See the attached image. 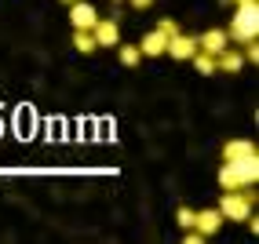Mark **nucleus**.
<instances>
[{
  "instance_id": "obj_2",
  "label": "nucleus",
  "mask_w": 259,
  "mask_h": 244,
  "mask_svg": "<svg viewBox=\"0 0 259 244\" xmlns=\"http://www.w3.org/2000/svg\"><path fill=\"white\" fill-rule=\"evenodd\" d=\"M219 215L230 219V222H245L252 215V189H223Z\"/></svg>"
},
{
  "instance_id": "obj_12",
  "label": "nucleus",
  "mask_w": 259,
  "mask_h": 244,
  "mask_svg": "<svg viewBox=\"0 0 259 244\" xmlns=\"http://www.w3.org/2000/svg\"><path fill=\"white\" fill-rule=\"evenodd\" d=\"M190 62H194V69H197V73L201 77H212L215 73V55H208V51H194V59H190Z\"/></svg>"
},
{
  "instance_id": "obj_8",
  "label": "nucleus",
  "mask_w": 259,
  "mask_h": 244,
  "mask_svg": "<svg viewBox=\"0 0 259 244\" xmlns=\"http://www.w3.org/2000/svg\"><path fill=\"white\" fill-rule=\"evenodd\" d=\"M164 47H168V37L161 29H150L146 37L139 40V51H143V59H161L164 55Z\"/></svg>"
},
{
  "instance_id": "obj_20",
  "label": "nucleus",
  "mask_w": 259,
  "mask_h": 244,
  "mask_svg": "<svg viewBox=\"0 0 259 244\" xmlns=\"http://www.w3.org/2000/svg\"><path fill=\"white\" fill-rule=\"evenodd\" d=\"M227 4H252V0H227Z\"/></svg>"
},
{
  "instance_id": "obj_19",
  "label": "nucleus",
  "mask_w": 259,
  "mask_h": 244,
  "mask_svg": "<svg viewBox=\"0 0 259 244\" xmlns=\"http://www.w3.org/2000/svg\"><path fill=\"white\" fill-rule=\"evenodd\" d=\"M132 4V11H146V8H153V0H128Z\"/></svg>"
},
{
  "instance_id": "obj_16",
  "label": "nucleus",
  "mask_w": 259,
  "mask_h": 244,
  "mask_svg": "<svg viewBox=\"0 0 259 244\" xmlns=\"http://www.w3.org/2000/svg\"><path fill=\"white\" fill-rule=\"evenodd\" d=\"M153 29H161L164 37H176V33H179V22H176V19H157V26H153Z\"/></svg>"
},
{
  "instance_id": "obj_10",
  "label": "nucleus",
  "mask_w": 259,
  "mask_h": 244,
  "mask_svg": "<svg viewBox=\"0 0 259 244\" xmlns=\"http://www.w3.org/2000/svg\"><path fill=\"white\" fill-rule=\"evenodd\" d=\"M241 66H245V55H241L237 47H223L219 55H215V69H223V73H241Z\"/></svg>"
},
{
  "instance_id": "obj_4",
  "label": "nucleus",
  "mask_w": 259,
  "mask_h": 244,
  "mask_svg": "<svg viewBox=\"0 0 259 244\" xmlns=\"http://www.w3.org/2000/svg\"><path fill=\"white\" fill-rule=\"evenodd\" d=\"M219 226H223L219 208H204V212H194V226H190V230H197L201 237H215Z\"/></svg>"
},
{
  "instance_id": "obj_3",
  "label": "nucleus",
  "mask_w": 259,
  "mask_h": 244,
  "mask_svg": "<svg viewBox=\"0 0 259 244\" xmlns=\"http://www.w3.org/2000/svg\"><path fill=\"white\" fill-rule=\"evenodd\" d=\"M194 51H197V37H186V33L179 29L176 37H168V47H164V55L179 59V62H190V59H194Z\"/></svg>"
},
{
  "instance_id": "obj_11",
  "label": "nucleus",
  "mask_w": 259,
  "mask_h": 244,
  "mask_svg": "<svg viewBox=\"0 0 259 244\" xmlns=\"http://www.w3.org/2000/svg\"><path fill=\"white\" fill-rule=\"evenodd\" d=\"M245 157H259L255 142H248V138H234L223 146V161H245Z\"/></svg>"
},
{
  "instance_id": "obj_18",
  "label": "nucleus",
  "mask_w": 259,
  "mask_h": 244,
  "mask_svg": "<svg viewBox=\"0 0 259 244\" xmlns=\"http://www.w3.org/2000/svg\"><path fill=\"white\" fill-rule=\"evenodd\" d=\"M176 222L183 226V230H190V226H194V212H190V208H179V212H176Z\"/></svg>"
},
{
  "instance_id": "obj_5",
  "label": "nucleus",
  "mask_w": 259,
  "mask_h": 244,
  "mask_svg": "<svg viewBox=\"0 0 259 244\" xmlns=\"http://www.w3.org/2000/svg\"><path fill=\"white\" fill-rule=\"evenodd\" d=\"M99 22V11L88 4V0H73L70 4V26L73 29H92Z\"/></svg>"
},
{
  "instance_id": "obj_17",
  "label": "nucleus",
  "mask_w": 259,
  "mask_h": 244,
  "mask_svg": "<svg viewBox=\"0 0 259 244\" xmlns=\"http://www.w3.org/2000/svg\"><path fill=\"white\" fill-rule=\"evenodd\" d=\"M241 55H245V62H252V66H255V62H259V44H255V40L241 44Z\"/></svg>"
},
{
  "instance_id": "obj_1",
  "label": "nucleus",
  "mask_w": 259,
  "mask_h": 244,
  "mask_svg": "<svg viewBox=\"0 0 259 244\" xmlns=\"http://www.w3.org/2000/svg\"><path fill=\"white\" fill-rule=\"evenodd\" d=\"M255 33H259V0H252V4H237L227 37L237 40V44H248V40H255Z\"/></svg>"
},
{
  "instance_id": "obj_9",
  "label": "nucleus",
  "mask_w": 259,
  "mask_h": 244,
  "mask_svg": "<svg viewBox=\"0 0 259 244\" xmlns=\"http://www.w3.org/2000/svg\"><path fill=\"white\" fill-rule=\"evenodd\" d=\"M230 44V37H227V29H204L201 37H197V47L201 51H208V55H219L223 47Z\"/></svg>"
},
{
  "instance_id": "obj_22",
  "label": "nucleus",
  "mask_w": 259,
  "mask_h": 244,
  "mask_svg": "<svg viewBox=\"0 0 259 244\" xmlns=\"http://www.w3.org/2000/svg\"><path fill=\"white\" fill-rule=\"evenodd\" d=\"M113 4H120V0H113Z\"/></svg>"
},
{
  "instance_id": "obj_7",
  "label": "nucleus",
  "mask_w": 259,
  "mask_h": 244,
  "mask_svg": "<svg viewBox=\"0 0 259 244\" xmlns=\"http://www.w3.org/2000/svg\"><path fill=\"white\" fill-rule=\"evenodd\" d=\"M227 164H234L237 179H241V189H255V182H259V157H245V161H227Z\"/></svg>"
},
{
  "instance_id": "obj_13",
  "label": "nucleus",
  "mask_w": 259,
  "mask_h": 244,
  "mask_svg": "<svg viewBox=\"0 0 259 244\" xmlns=\"http://www.w3.org/2000/svg\"><path fill=\"white\" fill-rule=\"evenodd\" d=\"M73 47L80 51V55H92V51H95V37H92V29H73Z\"/></svg>"
},
{
  "instance_id": "obj_6",
  "label": "nucleus",
  "mask_w": 259,
  "mask_h": 244,
  "mask_svg": "<svg viewBox=\"0 0 259 244\" xmlns=\"http://www.w3.org/2000/svg\"><path fill=\"white\" fill-rule=\"evenodd\" d=\"M92 37H95V47H117L120 44V29L113 19H99L92 26Z\"/></svg>"
},
{
  "instance_id": "obj_15",
  "label": "nucleus",
  "mask_w": 259,
  "mask_h": 244,
  "mask_svg": "<svg viewBox=\"0 0 259 244\" xmlns=\"http://www.w3.org/2000/svg\"><path fill=\"white\" fill-rule=\"evenodd\" d=\"M117 59H120V66H128V69H132V66H139V62H143V51H139V44H128V47H120V51H117Z\"/></svg>"
},
{
  "instance_id": "obj_21",
  "label": "nucleus",
  "mask_w": 259,
  "mask_h": 244,
  "mask_svg": "<svg viewBox=\"0 0 259 244\" xmlns=\"http://www.w3.org/2000/svg\"><path fill=\"white\" fill-rule=\"evenodd\" d=\"M62 4H66V8H70V4H73V0H62Z\"/></svg>"
},
{
  "instance_id": "obj_14",
  "label": "nucleus",
  "mask_w": 259,
  "mask_h": 244,
  "mask_svg": "<svg viewBox=\"0 0 259 244\" xmlns=\"http://www.w3.org/2000/svg\"><path fill=\"white\" fill-rule=\"evenodd\" d=\"M219 186H223V189H241L237 171H234V164H227V161H223V168H219Z\"/></svg>"
}]
</instances>
